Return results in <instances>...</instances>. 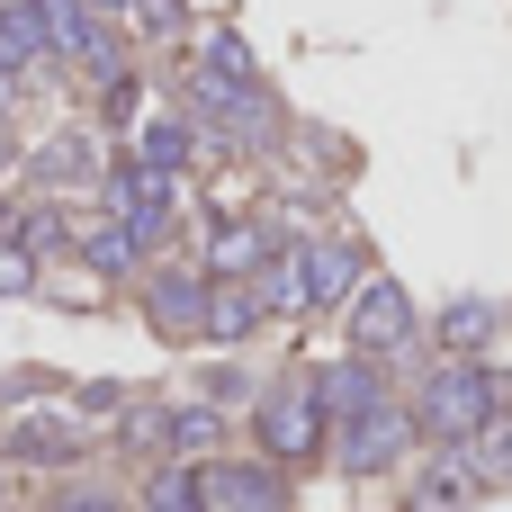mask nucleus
Instances as JSON below:
<instances>
[{"label":"nucleus","mask_w":512,"mask_h":512,"mask_svg":"<svg viewBox=\"0 0 512 512\" xmlns=\"http://www.w3.org/2000/svg\"><path fill=\"white\" fill-rule=\"evenodd\" d=\"M18 243H27V252H63V216H54V207H36V216L18 225Z\"/></svg>","instance_id":"22"},{"label":"nucleus","mask_w":512,"mask_h":512,"mask_svg":"<svg viewBox=\"0 0 512 512\" xmlns=\"http://www.w3.org/2000/svg\"><path fill=\"white\" fill-rule=\"evenodd\" d=\"M405 441H414V414L405 405H369L360 423H342V468L351 477H378V468L405 459Z\"/></svg>","instance_id":"5"},{"label":"nucleus","mask_w":512,"mask_h":512,"mask_svg":"<svg viewBox=\"0 0 512 512\" xmlns=\"http://www.w3.org/2000/svg\"><path fill=\"white\" fill-rule=\"evenodd\" d=\"M324 396H315V378H288V387H270L261 396V414H252V432H261V450L288 468V459H315L324 450Z\"/></svg>","instance_id":"2"},{"label":"nucleus","mask_w":512,"mask_h":512,"mask_svg":"<svg viewBox=\"0 0 512 512\" xmlns=\"http://www.w3.org/2000/svg\"><path fill=\"white\" fill-rule=\"evenodd\" d=\"M315 396H324V414H333V423H360L369 405H387L378 360H342V369H324V378H315Z\"/></svg>","instance_id":"8"},{"label":"nucleus","mask_w":512,"mask_h":512,"mask_svg":"<svg viewBox=\"0 0 512 512\" xmlns=\"http://www.w3.org/2000/svg\"><path fill=\"white\" fill-rule=\"evenodd\" d=\"M261 324V288L252 279H207V333L216 342H243Z\"/></svg>","instance_id":"11"},{"label":"nucleus","mask_w":512,"mask_h":512,"mask_svg":"<svg viewBox=\"0 0 512 512\" xmlns=\"http://www.w3.org/2000/svg\"><path fill=\"white\" fill-rule=\"evenodd\" d=\"M144 512H207V477L180 459V468H153L144 477Z\"/></svg>","instance_id":"13"},{"label":"nucleus","mask_w":512,"mask_h":512,"mask_svg":"<svg viewBox=\"0 0 512 512\" xmlns=\"http://www.w3.org/2000/svg\"><path fill=\"white\" fill-rule=\"evenodd\" d=\"M135 18H144L153 36H180V27H189V0H135Z\"/></svg>","instance_id":"23"},{"label":"nucleus","mask_w":512,"mask_h":512,"mask_svg":"<svg viewBox=\"0 0 512 512\" xmlns=\"http://www.w3.org/2000/svg\"><path fill=\"white\" fill-rule=\"evenodd\" d=\"M189 144H198V135H189V126H180V117H153V126H144V144H135V162H144V171H162V180H171V171H180V162H189Z\"/></svg>","instance_id":"15"},{"label":"nucleus","mask_w":512,"mask_h":512,"mask_svg":"<svg viewBox=\"0 0 512 512\" xmlns=\"http://www.w3.org/2000/svg\"><path fill=\"white\" fill-rule=\"evenodd\" d=\"M495 414H504V378L477 369V360H441L432 387H423V405H414V432H432V441L459 450V441H477Z\"/></svg>","instance_id":"1"},{"label":"nucleus","mask_w":512,"mask_h":512,"mask_svg":"<svg viewBox=\"0 0 512 512\" xmlns=\"http://www.w3.org/2000/svg\"><path fill=\"white\" fill-rule=\"evenodd\" d=\"M81 171H90V144H81V135H72V144H45V153H36V180H81Z\"/></svg>","instance_id":"20"},{"label":"nucleus","mask_w":512,"mask_h":512,"mask_svg":"<svg viewBox=\"0 0 512 512\" xmlns=\"http://www.w3.org/2000/svg\"><path fill=\"white\" fill-rule=\"evenodd\" d=\"M207 477V512H288V477L279 459H216Z\"/></svg>","instance_id":"4"},{"label":"nucleus","mask_w":512,"mask_h":512,"mask_svg":"<svg viewBox=\"0 0 512 512\" xmlns=\"http://www.w3.org/2000/svg\"><path fill=\"white\" fill-rule=\"evenodd\" d=\"M198 72H216V81H252V45H243L234 27H216V36H207V63H198Z\"/></svg>","instance_id":"17"},{"label":"nucleus","mask_w":512,"mask_h":512,"mask_svg":"<svg viewBox=\"0 0 512 512\" xmlns=\"http://www.w3.org/2000/svg\"><path fill=\"white\" fill-rule=\"evenodd\" d=\"M486 324H495V306H486V297H459V306L441 315V333H450L459 351H477V342H486Z\"/></svg>","instance_id":"18"},{"label":"nucleus","mask_w":512,"mask_h":512,"mask_svg":"<svg viewBox=\"0 0 512 512\" xmlns=\"http://www.w3.org/2000/svg\"><path fill=\"white\" fill-rule=\"evenodd\" d=\"M81 261H90L99 279H126V270L144 261V243H135V234H126V225L108 216V225H90V234H81Z\"/></svg>","instance_id":"14"},{"label":"nucleus","mask_w":512,"mask_h":512,"mask_svg":"<svg viewBox=\"0 0 512 512\" xmlns=\"http://www.w3.org/2000/svg\"><path fill=\"white\" fill-rule=\"evenodd\" d=\"M144 315H153V333H207V279L198 270H153Z\"/></svg>","instance_id":"7"},{"label":"nucleus","mask_w":512,"mask_h":512,"mask_svg":"<svg viewBox=\"0 0 512 512\" xmlns=\"http://www.w3.org/2000/svg\"><path fill=\"white\" fill-rule=\"evenodd\" d=\"M0 477H9V468H0Z\"/></svg>","instance_id":"28"},{"label":"nucleus","mask_w":512,"mask_h":512,"mask_svg":"<svg viewBox=\"0 0 512 512\" xmlns=\"http://www.w3.org/2000/svg\"><path fill=\"white\" fill-rule=\"evenodd\" d=\"M243 387H252V378H243V369H207V405H234V396H243Z\"/></svg>","instance_id":"24"},{"label":"nucleus","mask_w":512,"mask_h":512,"mask_svg":"<svg viewBox=\"0 0 512 512\" xmlns=\"http://www.w3.org/2000/svg\"><path fill=\"white\" fill-rule=\"evenodd\" d=\"M9 459H27V468H63V459H81V432H72L63 414H18Z\"/></svg>","instance_id":"9"},{"label":"nucleus","mask_w":512,"mask_h":512,"mask_svg":"<svg viewBox=\"0 0 512 512\" xmlns=\"http://www.w3.org/2000/svg\"><path fill=\"white\" fill-rule=\"evenodd\" d=\"M54 512H117V504H108V495H63Z\"/></svg>","instance_id":"25"},{"label":"nucleus","mask_w":512,"mask_h":512,"mask_svg":"<svg viewBox=\"0 0 512 512\" xmlns=\"http://www.w3.org/2000/svg\"><path fill=\"white\" fill-rule=\"evenodd\" d=\"M405 342H414V297L396 279H360V297H351V351L360 360H387Z\"/></svg>","instance_id":"3"},{"label":"nucleus","mask_w":512,"mask_h":512,"mask_svg":"<svg viewBox=\"0 0 512 512\" xmlns=\"http://www.w3.org/2000/svg\"><path fill=\"white\" fill-rule=\"evenodd\" d=\"M45 54H54L45 0H18V9H0V72H27V63H45Z\"/></svg>","instance_id":"10"},{"label":"nucleus","mask_w":512,"mask_h":512,"mask_svg":"<svg viewBox=\"0 0 512 512\" xmlns=\"http://www.w3.org/2000/svg\"><path fill=\"white\" fill-rule=\"evenodd\" d=\"M468 495H477V468H468V459H450V450L414 477V512H468Z\"/></svg>","instance_id":"12"},{"label":"nucleus","mask_w":512,"mask_h":512,"mask_svg":"<svg viewBox=\"0 0 512 512\" xmlns=\"http://www.w3.org/2000/svg\"><path fill=\"white\" fill-rule=\"evenodd\" d=\"M0 108H9V72H0Z\"/></svg>","instance_id":"27"},{"label":"nucleus","mask_w":512,"mask_h":512,"mask_svg":"<svg viewBox=\"0 0 512 512\" xmlns=\"http://www.w3.org/2000/svg\"><path fill=\"white\" fill-rule=\"evenodd\" d=\"M27 288H36V252L18 234H0V297H27Z\"/></svg>","instance_id":"19"},{"label":"nucleus","mask_w":512,"mask_h":512,"mask_svg":"<svg viewBox=\"0 0 512 512\" xmlns=\"http://www.w3.org/2000/svg\"><path fill=\"white\" fill-rule=\"evenodd\" d=\"M477 441H486V459H477V468H486V477H512V423H504V414H495Z\"/></svg>","instance_id":"21"},{"label":"nucleus","mask_w":512,"mask_h":512,"mask_svg":"<svg viewBox=\"0 0 512 512\" xmlns=\"http://www.w3.org/2000/svg\"><path fill=\"white\" fill-rule=\"evenodd\" d=\"M297 261V306H342V297H360V252L351 243H306V252H288Z\"/></svg>","instance_id":"6"},{"label":"nucleus","mask_w":512,"mask_h":512,"mask_svg":"<svg viewBox=\"0 0 512 512\" xmlns=\"http://www.w3.org/2000/svg\"><path fill=\"white\" fill-rule=\"evenodd\" d=\"M216 441H225L216 405H180V414H171V441H162V450H180V459H207Z\"/></svg>","instance_id":"16"},{"label":"nucleus","mask_w":512,"mask_h":512,"mask_svg":"<svg viewBox=\"0 0 512 512\" xmlns=\"http://www.w3.org/2000/svg\"><path fill=\"white\" fill-rule=\"evenodd\" d=\"M90 9H135V0H90Z\"/></svg>","instance_id":"26"}]
</instances>
